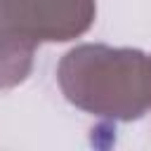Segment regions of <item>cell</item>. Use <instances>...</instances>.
<instances>
[{"label":"cell","instance_id":"6da1fadb","mask_svg":"<svg viewBox=\"0 0 151 151\" xmlns=\"http://www.w3.org/2000/svg\"><path fill=\"white\" fill-rule=\"evenodd\" d=\"M61 94L97 118L132 123L151 111V54L134 47L85 42L57 66Z\"/></svg>","mask_w":151,"mask_h":151},{"label":"cell","instance_id":"7a4b0ae2","mask_svg":"<svg viewBox=\"0 0 151 151\" xmlns=\"http://www.w3.org/2000/svg\"><path fill=\"white\" fill-rule=\"evenodd\" d=\"M94 17V0H0V24L33 45L76 40L92 28Z\"/></svg>","mask_w":151,"mask_h":151},{"label":"cell","instance_id":"3957f363","mask_svg":"<svg viewBox=\"0 0 151 151\" xmlns=\"http://www.w3.org/2000/svg\"><path fill=\"white\" fill-rule=\"evenodd\" d=\"M35 47L38 45L17 38L0 24V90H12L28 78Z\"/></svg>","mask_w":151,"mask_h":151}]
</instances>
